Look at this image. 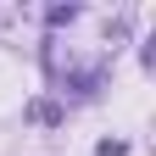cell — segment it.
<instances>
[{
	"instance_id": "cell-1",
	"label": "cell",
	"mask_w": 156,
	"mask_h": 156,
	"mask_svg": "<svg viewBox=\"0 0 156 156\" xmlns=\"http://www.w3.org/2000/svg\"><path fill=\"white\" fill-rule=\"evenodd\" d=\"M34 117H39V123H62V106H56V101H34Z\"/></svg>"
},
{
	"instance_id": "cell-2",
	"label": "cell",
	"mask_w": 156,
	"mask_h": 156,
	"mask_svg": "<svg viewBox=\"0 0 156 156\" xmlns=\"http://www.w3.org/2000/svg\"><path fill=\"white\" fill-rule=\"evenodd\" d=\"M123 151H128L123 140H101V156H123Z\"/></svg>"
}]
</instances>
